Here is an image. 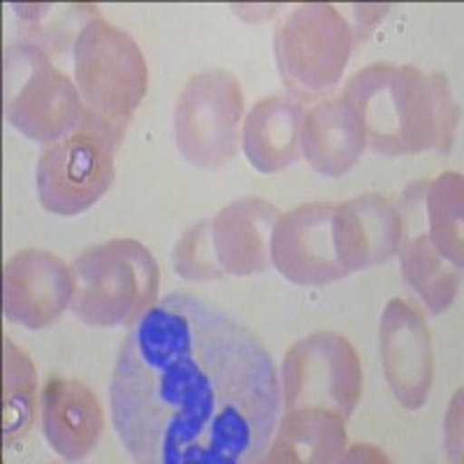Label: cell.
<instances>
[{
  "label": "cell",
  "instance_id": "cell-1",
  "mask_svg": "<svg viewBox=\"0 0 464 464\" xmlns=\"http://www.w3.org/2000/svg\"><path fill=\"white\" fill-rule=\"evenodd\" d=\"M110 409L135 462L251 464L275 437L281 381L244 323L202 297L169 293L128 330Z\"/></svg>",
  "mask_w": 464,
  "mask_h": 464
},
{
  "label": "cell",
  "instance_id": "cell-2",
  "mask_svg": "<svg viewBox=\"0 0 464 464\" xmlns=\"http://www.w3.org/2000/svg\"><path fill=\"white\" fill-rule=\"evenodd\" d=\"M360 116L367 149L397 159L450 151L459 110L450 82L416 65L372 63L351 74L342 93Z\"/></svg>",
  "mask_w": 464,
  "mask_h": 464
},
{
  "label": "cell",
  "instance_id": "cell-3",
  "mask_svg": "<svg viewBox=\"0 0 464 464\" xmlns=\"http://www.w3.org/2000/svg\"><path fill=\"white\" fill-rule=\"evenodd\" d=\"M72 68L82 101L80 130L98 132L119 149L147 95L149 70L142 49L93 10L72 40Z\"/></svg>",
  "mask_w": 464,
  "mask_h": 464
},
{
  "label": "cell",
  "instance_id": "cell-4",
  "mask_svg": "<svg viewBox=\"0 0 464 464\" xmlns=\"http://www.w3.org/2000/svg\"><path fill=\"white\" fill-rule=\"evenodd\" d=\"M70 269V312L89 327L132 325L159 297V263L138 239H110L86 248Z\"/></svg>",
  "mask_w": 464,
  "mask_h": 464
},
{
  "label": "cell",
  "instance_id": "cell-5",
  "mask_svg": "<svg viewBox=\"0 0 464 464\" xmlns=\"http://www.w3.org/2000/svg\"><path fill=\"white\" fill-rule=\"evenodd\" d=\"M279 217L281 211L260 198L230 202L184 232L174 246V272L186 281L260 275L269 265V237Z\"/></svg>",
  "mask_w": 464,
  "mask_h": 464
},
{
  "label": "cell",
  "instance_id": "cell-6",
  "mask_svg": "<svg viewBox=\"0 0 464 464\" xmlns=\"http://www.w3.org/2000/svg\"><path fill=\"white\" fill-rule=\"evenodd\" d=\"M5 119L40 144L61 142L82 126L74 82L40 44L24 37L5 47Z\"/></svg>",
  "mask_w": 464,
  "mask_h": 464
},
{
  "label": "cell",
  "instance_id": "cell-7",
  "mask_svg": "<svg viewBox=\"0 0 464 464\" xmlns=\"http://www.w3.org/2000/svg\"><path fill=\"white\" fill-rule=\"evenodd\" d=\"M353 47V28L327 3L295 7L275 33L276 68L295 98H314L337 86Z\"/></svg>",
  "mask_w": 464,
  "mask_h": 464
},
{
  "label": "cell",
  "instance_id": "cell-8",
  "mask_svg": "<svg viewBox=\"0 0 464 464\" xmlns=\"http://www.w3.org/2000/svg\"><path fill=\"white\" fill-rule=\"evenodd\" d=\"M244 123L242 84L230 70L190 77L174 105V144L190 165L223 168L239 151Z\"/></svg>",
  "mask_w": 464,
  "mask_h": 464
},
{
  "label": "cell",
  "instance_id": "cell-9",
  "mask_svg": "<svg viewBox=\"0 0 464 464\" xmlns=\"http://www.w3.org/2000/svg\"><path fill=\"white\" fill-rule=\"evenodd\" d=\"M279 381L285 411L323 409L348 420L362 397L360 358L337 333H314L290 346Z\"/></svg>",
  "mask_w": 464,
  "mask_h": 464
},
{
  "label": "cell",
  "instance_id": "cell-10",
  "mask_svg": "<svg viewBox=\"0 0 464 464\" xmlns=\"http://www.w3.org/2000/svg\"><path fill=\"white\" fill-rule=\"evenodd\" d=\"M116 147L91 130L49 144L37 160V200L56 217H77L101 200L114 181Z\"/></svg>",
  "mask_w": 464,
  "mask_h": 464
},
{
  "label": "cell",
  "instance_id": "cell-11",
  "mask_svg": "<svg viewBox=\"0 0 464 464\" xmlns=\"http://www.w3.org/2000/svg\"><path fill=\"white\" fill-rule=\"evenodd\" d=\"M269 263L295 285H325L348 276L334 246V205L306 202L276 218Z\"/></svg>",
  "mask_w": 464,
  "mask_h": 464
},
{
  "label": "cell",
  "instance_id": "cell-12",
  "mask_svg": "<svg viewBox=\"0 0 464 464\" xmlns=\"http://www.w3.org/2000/svg\"><path fill=\"white\" fill-rule=\"evenodd\" d=\"M379 351L395 400L409 411L420 409L434 383V353L428 323L416 306L400 297L385 304Z\"/></svg>",
  "mask_w": 464,
  "mask_h": 464
},
{
  "label": "cell",
  "instance_id": "cell-13",
  "mask_svg": "<svg viewBox=\"0 0 464 464\" xmlns=\"http://www.w3.org/2000/svg\"><path fill=\"white\" fill-rule=\"evenodd\" d=\"M72 269L56 254L26 248L7 260L3 272V314L14 325L44 330L70 309Z\"/></svg>",
  "mask_w": 464,
  "mask_h": 464
},
{
  "label": "cell",
  "instance_id": "cell-14",
  "mask_svg": "<svg viewBox=\"0 0 464 464\" xmlns=\"http://www.w3.org/2000/svg\"><path fill=\"white\" fill-rule=\"evenodd\" d=\"M400 237V209L385 196L367 193L334 205V246L348 275L391 260Z\"/></svg>",
  "mask_w": 464,
  "mask_h": 464
},
{
  "label": "cell",
  "instance_id": "cell-15",
  "mask_svg": "<svg viewBox=\"0 0 464 464\" xmlns=\"http://www.w3.org/2000/svg\"><path fill=\"white\" fill-rule=\"evenodd\" d=\"M44 439L58 458L77 462L93 453L105 430L102 406L89 385L53 376L40 395Z\"/></svg>",
  "mask_w": 464,
  "mask_h": 464
},
{
  "label": "cell",
  "instance_id": "cell-16",
  "mask_svg": "<svg viewBox=\"0 0 464 464\" xmlns=\"http://www.w3.org/2000/svg\"><path fill=\"white\" fill-rule=\"evenodd\" d=\"M302 156L318 174L337 179L353 168L367 149L360 116L339 98H325L304 111Z\"/></svg>",
  "mask_w": 464,
  "mask_h": 464
},
{
  "label": "cell",
  "instance_id": "cell-17",
  "mask_svg": "<svg viewBox=\"0 0 464 464\" xmlns=\"http://www.w3.org/2000/svg\"><path fill=\"white\" fill-rule=\"evenodd\" d=\"M304 107L288 95L263 98L242 123V147L248 163L263 174H276L302 156Z\"/></svg>",
  "mask_w": 464,
  "mask_h": 464
},
{
  "label": "cell",
  "instance_id": "cell-18",
  "mask_svg": "<svg viewBox=\"0 0 464 464\" xmlns=\"http://www.w3.org/2000/svg\"><path fill=\"white\" fill-rule=\"evenodd\" d=\"M400 209L409 211L430 235L439 254L462 269V218H464V181L459 172H443L437 179L413 181L406 186Z\"/></svg>",
  "mask_w": 464,
  "mask_h": 464
},
{
  "label": "cell",
  "instance_id": "cell-19",
  "mask_svg": "<svg viewBox=\"0 0 464 464\" xmlns=\"http://www.w3.org/2000/svg\"><path fill=\"white\" fill-rule=\"evenodd\" d=\"M275 437L260 462L323 464L346 455V420L323 409H293L276 422Z\"/></svg>",
  "mask_w": 464,
  "mask_h": 464
},
{
  "label": "cell",
  "instance_id": "cell-20",
  "mask_svg": "<svg viewBox=\"0 0 464 464\" xmlns=\"http://www.w3.org/2000/svg\"><path fill=\"white\" fill-rule=\"evenodd\" d=\"M400 209V207H397ZM401 237H400V263L406 284L411 285L428 306L430 314H443L458 297L462 284V269L450 265L439 254L425 227L409 214L400 209Z\"/></svg>",
  "mask_w": 464,
  "mask_h": 464
},
{
  "label": "cell",
  "instance_id": "cell-21",
  "mask_svg": "<svg viewBox=\"0 0 464 464\" xmlns=\"http://www.w3.org/2000/svg\"><path fill=\"white\" fill-rule=\"evenodd\" d=\"M3 437L5 449H10L35 420L37 374L31 358L10 337L3 339Z\"/></svg>",
  "mask_w": 464,
  "mask_h": 464
},
{
  "label": "cell",
  "instance_id": "cell-22",
  "mask_svg": "<svg viewBox=\"0 0 464 464\" xmlns=\"http://www.w3.org/2000/svg\"><path fill=\"white\" fill-rule=\"evenodd\" d=\"M388 10H391V5H360V7H355V24L351 26V28H353L355 43H360V40H367V37H370V33L374 31L376 22H379V19H383V16L388 14Z\"/></svg>",
  "mask_w": 464,
  "mask_h": 464
}]
</instances>
